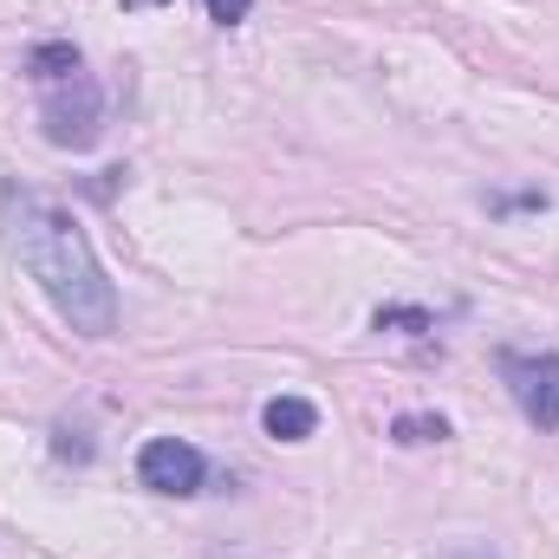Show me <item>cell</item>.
I'll return each instance as SVG.
<instances>
[{
	"mask_svg": "<svg viewBox=\"0 0 559 559\" xmlns=\"http://www.w3.org/2000/svg\"><path fill=\"white\" fill-rule=\"evenodd\" d=\"M7 241H13L20 267L46 286V299L59 306V319L72 332L105 338L118 325V293H111V280L98 267L85 228L66 209H52L33 189H7Z\"/></svg>",
	"mask_w": 559,
	"mask_h": 559,
	"instance_id": "obj_1",
	"label": "cell"
},
{
	"mask_svg": "<svg viewBox=\"0 0 559 559\" xmlns=\"http://www.w3.org/2000/svg\"><path fill=\"white\" fill-rule=\"evenodd\" d=\"M98 124H105V92L85 72L46 85V138L59 143V150H85V143L98 138Z\"/></svg>",
	"mask_w": 559,
	"mask_h": 559,
	"instance_id": "obj_2",
	"label": "cell"
},
{
	"mask_svg": "<svg viewBox=\"0 0 559 559\" xmlns=\"http://www.w3.org/2000/svg\"><path fill=\"white\" fill-rule=\"evenodd\" d=\"M501 378H508V391H514V404H521V417L534 423V429H559V358L554 352H508L501 358Z\"/></svg>",
	"mask_w": 559,
	"mask_h": 559,
	"instance_id": "obj_3",
	"label": "cell"
},
{
	"mask_svg": "<svg viewBox=\"0 0 559 559\" xmlns=\"http://www.w3.org/2000/svg\"><path fill=\"white\" fill-rule=\"evenodd\" d=\"M138 475H143V488H156V495H195L209 462H202V449H189L176 436H156V442H143Z\"/></svg>",
	"mask_w": 559,
	"mask_h": 559,
	"instance_id": "obj_4",
	"label": "cell"
},
{
	"mask_svg": "<svg viewBox=\"0 0 559 559\" xmlns=\"http://www.w3.org/2000/svg\"><path fill=\"white\" fill-rule=\"evenodd\" d=\"M261 423H267L274 442H306V436L319 429V411H312L306 397H274V404L261 411Z\"/></svg>",
	"mask_w": 559,
	"mask_h": 559,
	"instance_id": "obj_5",
	"label": "cell"
},
{
	"mask_svg": "<svg viewBox=\"0 0 559 559\" xmlns=\"http://www.w3.org/2000/svg\"><path fill=\"white\" fill-rule=\"evenodd\" d=\"M26 72H33L39 85H59V79H72V72H79V46H66V39L33 46V52H26Z\"/></svg>",
	"mask_w": 559,
	"mask_h": 559,
	"instance_id": "obj_6",
	"label": "cell"
},
{
	"mask_svg": "<svg viewBox=\"0 0 559 559\" xmlns=\"http://www.w3.org/2000/svg\"><path fill=\"white\" fill-rule=\"evenodd\" d=\"M371 325H378V332H436V319L417 312V306H378Z\"/></svg>",
	"mask_w": 559,
	"mask_h": 559,
	"instance_id": "obj_7",
	"label": "cell"
},
{
	"mask_svg": "<svg viewBox=\"0 0 559 559\" xmlns=\"http://www.w3.org/2000/svg\"><path fill=\"white\" fill-rule=\"evenodd\" d=\"M391 436L411 442V449H417V442H449V423L442 417H397L391 423Z\"/></svg>",
	"mask_w": 559,
	"mask_h": 559,
	"instance_id": "obj_8",
	"label": "cell"
},
{
	"mask_svg": "<svg viewBox=\"0 0 559 559\" xmlns=\"http://www.w3.org/2000/svg\"><path fill=\"white\" fill-rule=\"evenodd\" d=\"M202 7H209V20H215V26H241L254 0H202Z\"/></svg>",
	"mask_w": 559,
	"mask_h": 559,
	"instance_id": "obj_9",
	"label": "cell"
},
{
	"mask_svg": "<svg viewBox=\"0 0 559 559\" xmlns=\"http://www.w3.org/2000/svg\"><path fill=\"white\" fill-rule=\"evenodd\" d=\"M442 559H495L488 547H455V554H442Z\"/></svg>",
	"mask_w": 559,
	"mask_h": 559,
	"instance_id": "obj_10",
	"label": "cell"
},
{
	"mask_svg": "<svg viewBox=\"0 0 559 559\" xmlns=\"http://www.w3.org/2000/svg\"><path fill=\"white\" fill-rule=\"evenodd\" d=\"M124 7H163V0H124Z\"/></svg>",
	"mask_w": 559,
	"mask_h": 559,
	"instance_id": "obj_11",
	"label": "cell"
}]
</instances>
